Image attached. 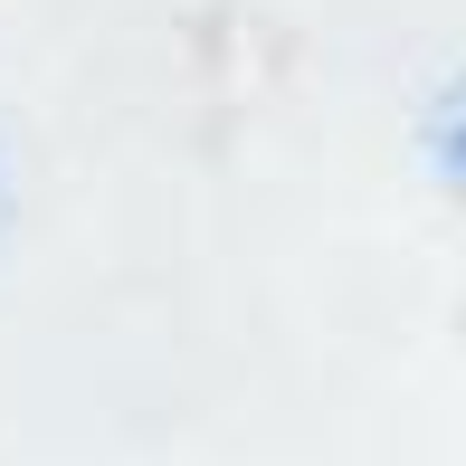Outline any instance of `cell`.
I'll return each instance as SVG.
<instances>
[{"label": "cell", "mask_w": 466, "mask_h": 466, "mask_svg": "<svg viewBox=\"0 0 466 466\" xmlns=\"http://www.w3.org/2000/svg\"><path fill=\"white\" fill-rule=\"evenodd\" d=\"M419 162H429V181L466 209V67L438 76V96L419 105Z\"/></svg>", "instance_id": "cell-1"}, {"label": "cell", "mask_w": 466, "mask_h": 466, "mask_svg": "<svg viewBox=\"0 0 466 466\" xmlns=\"http://www.w3.org/2000/svg\"><path fill=\"white\" fill-rule=\"evenodd\" d=\"M10 228H19V153L0 143V238H10Z\"/></svg>", "instance_id": "cell-2"}]
</instances>
